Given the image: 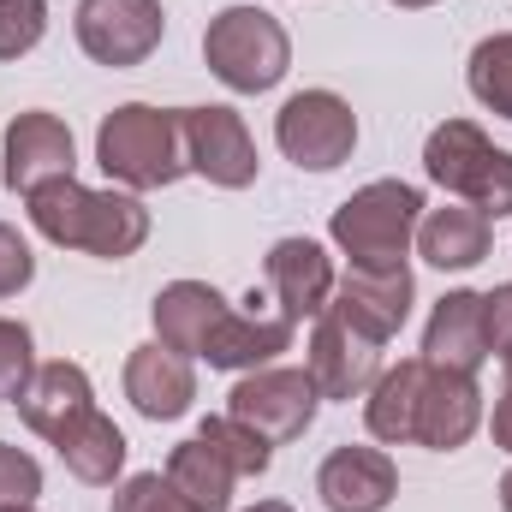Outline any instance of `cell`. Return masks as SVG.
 <instances>
[{"label": "cell", "mask_w": 512, "mask_h": 512, "mask_svg": "<svg viewBox=\"0 0 512 512\" xmlns=\"http://www.w3.org/2000/svg\"><path fill=\"white\" fill-rule=\"evenodd\" d=\"M417 221H423V191L399 185V179H376L334 209L328 233L352 256V268H399Z\"/></svg>", "instance_id": "277c9868"}, {"label": "cell", "mask_w": 512, "mask_h": 512, "mask_svg": "<svg viewBox=\"0 0 512 512\" xmlns=\"http://www.w3.org/2000/svg\"><path fill=\"white\" fill-rule=\"evenodd\" d=\"M423 358H405V364H393L387 376H376L370 387V405H364V423H370V435L376 441H411V429H417V393H423Z\"/></svg>", "instance_id": "603a6c76"}, {"label": "cell", "mask_w": 512, "mask_h": 512, "mask_svg": "<svg viewBox=\"0 0 512 512\" xmlns=\"http://www.w3.org/2000/svg\"><path fill=\"white\" fill-rule=\"evenodd\" d=\"M96 161L126 191H161L179 173H191L179 114L149 108V102H126V108H114L102 120V131H96Z\"/></svg>", "instance_id": "3957f363"}, {"label": "cell", "mask_w": 512, "mask_h": 512, "mask_svg": "<svg viewBox=\"0 0 512 512\" xmlns=\"http://www.w3.org/2000/svg\"><path fill=\"white\" fill-rule=\"evenodd\" d=\"M12 405H18V417H24L36 435H48V441H54L72 417H84V411L96 405V393H90V376H84L78 364H66V358H60V364H36L30 387H24Z\"/></svg>", "instance_id": "d6986e66"}, {"label": "cell", "mask_w": 512, "mask_h": 512, "mask_svg": "<svg viewBox=\"0 0 512 512\" xmlns=\"http://www.w3.org/2000/svg\"><path fill=\"white\" fill-rule=\"evenodd\" d=\"M179 131H185L191 173H203L209 185L245 191L256 179V143L233 108H179Z\"/></svg>", "instance_id": "30bf717a"}, {"label": "cell", "mask_w": 512, "mask_h": 512, "mask_svg": "<svg viewBox=\"0 0 512 512\" xmlns=\"http://www.w3.org/2000/svg\"><path fill=\"white\" fill-rule=\"evenodd\" d=\"M274 143L286 149V161L310 173H334L358 143V114L334 90H298L274 120Z\"/></svg>", "instance_id": "52a82bcc"}, {"label": "cell", "mask_w": 512, "mask_h": 512, "mask_svg": "<svg viewBox=\"0 0 512 512\" xmlns=\"http://www.w3.org/2000/svg\"><path fill=\"white\" fill-rule=\"evenodd\" d=\"M54 447H60V459H66V471L78 477V483H114L120 477V465H126V435L114 429V417H102L96 405L84 411V417H72L60 435H54Z\"/></svg>", "instance_id": "7402d4cb"}, {"label": "cell", "mask_w": 512, "mask_h": 512, "mask_svg": "<svg viewBox=\"0 0 512 512\" xmlns=\"http://www.w3.org/2000/svg\"><path fill=\"white\" fill-rule=\"evenodd\" d=\"M268 286H274V304L286 322H304L316 310H328V292H334V262L316 239H280L268 262H262Z\"/></svg>", "instance_id": "e0dca14e"}, {"label": "cell", "mask_w": 512, "mask_h": 512, "mask_svg": "<svg viewBox=\"0 0 512 512\" xmlns=\"http://www.w3.org/2000/svg\"><path fill=\"white\" fill-rule=\"evenodd\" d=\"M114 512H197V507H185V495H179L161 471H137V477L120 483Z\"/></svg>", "instance_id": "83f0119b"}, {"label": "cell", "mask_w": 512, "mask_h": 512, "mask_svg": "<svg viewBox=\"0 0 512 512\" xmlns=\"http://www.w3.org/2000/svg\"><path fill=\"white\" fill-rule=\"evenodd\" d=\"M161 30H167L161 0H78V48L96 66L114 72L143 66L161 48Z\"/></svg>", "instance_id": "9c48e42d"}, {"label": "cell", "mask_w": 512, "mask_h": 512, "mask_svg": "<svg viewBox=\"0 0 512 512\" xmlns=\"http://www.w3.org/2000/svg\"><path fill=\"white\" fill-rule=\"evenodd\" d=\"M203 60H209V72H215L227 90L262 96V90H274V84L286 78L292 42H286V30H280L274 12H262V6H227L221 18H209Z\"/></svg>", "instance_id": "5b68a950"}, {"label": "cell", "mask_w": 512, "mask_h": 512, "mask_svg": "<svg viewBox=\"0 0 512 512\" xmlns=\"http://www.w3.org/2000/svg\"><path fill=\"white\" fill-rule=\"evenodd\" d=\"M393 6H435V0H393Z\"/></svg>", "instance_id": "d590c367"}, {"label": "cell", "mask_w": 512, "mask_h": 512, "mask_svg": "<svg viewBox=\"0 0 512 512\" xmlns=\"http://www.w3.org/2000/svg\"><path fill=\"white\" fill-rule=\"evenodd\" d=\"M251 512H292V507H286V501H256Z\"/></svg>", "instance_id": "836d02e7"}, {"label": "cell", "mask_w": 512, "mask_h": 512, "mask_svg": "<svg viewBox=\"0 0 512 512\" xmlns=\"http://www.w3.org/2000/svg\"><path fill=\"white\" fill-rule=\"evenodd\" d=\"M72 167H78L72 131L54 114H18L12 120V131H6V191L30 197L48 179H72Z\"/></svg>", "instance_id": "5bb4252c"}, {"label": "cell", "mask_w": 512, "mask_h": 512, "mask_svg": "<svg viewBox=\"0 0 512 512\" xmlns=\"http://www.w3.org/2000/svg\"><path fill=\"white\" fill-rule=\"evenodd\" d=\"M423 173L441 185V191H459L471 209H483L489 221L512 215V155L495 149L483 126L471 120H447V126L429 131L423 143Z\"/></svg>", "instance_id": "8992f818"}, {"label": "cell", "mask_w": 512, "mask_h": 512, "mask_svg": "<svg viewBox=\"0 0 512 512\" xmlns=\"http://www.w3.org/2000/svg\"><path fill=\"white\" fill-rule=\"evenodd\" d=\"M24 203H30V227L48 245L90 251L102 262H120L149 239V209L126 191H90L78 179H48Z\"/></svg>", "instance_id": "7a4b0ae2"}, {"label": "cell", "mask_w": 512, "mask_h": 512, "mask_svg": "<svg viewBox=\"0 0 512 512\" xmlns=\"http://www.w3.org/2000/svg\"><path fill=\"white\" fill-rule=\"evenodd\" d=\"M48 30V0H0V60H24Z\"/></svg>", "instance_id": "484cf974"}, {"label": "cell", "mask_w": 512, "mask_h": 512, "mask_svg": "<svg viewBox=\"0 0 512 512\" xmlns=\"http://www.w3.org/2000/svg\"><path fill=\"white\" fill-rule=\"evenodd\" d=\"M36 495H42V465L30 453H18V447L0 441V512L36 507Z\"/></svg>", "instance_id": "f1b7e54d"}, {"label": "cell", "mask_w": 512, "mask_h": 512, "mask_svg": "<svg viewBox=\"0 0 512 512\" xmlns=\"http://www.w3.org/2000/svg\"><path fill=\"white\" fill-rule=\"evenodd\" d=\"M471 96H477L489 114L512 120V30L471 48Z\"/></svg>", "instance_id": "cb8c5ba5"}, {"label": "cell", "mask_w": 512, "mask_h": 512, "mask_svg": "<svg viewBox=\"0 0 512 512\" xmlns=\"http://www.w3.org/2000/svg\"><path fill=\"white\" fill-rule=\"evenodd\" d=\"M495 447H507L512 453V387L495 399Z\"/></svg>", "instance_id": "1f68e13d"}, {"label": "cell", "mask_w": 512, "mask_h": 512, "mask_svg": "<svg viewBox=\"0 0 512 512\" xmlns=\"http://www.w3.org/2000/svg\"><path fill=\"white\" fill-rule=\"evenodd\" d=\"M12 512H36V507H12Z\"/></svg>", "instance_id": "8d00e7d4"}, {"label": "cell", "mask_w": 512, "mask_h": 512, "mask_svg": "<svg viewBox=\"0 0 512 512\" xmlns=\"http://www.w3.org/2000/svg\"><path fill=\"white\" fill-rule=\"evenodd\" d=\"M489 358V316H483V298L477 292H447L423 328V364L435 370H459V376H477Z\"/></svg>", "instance_id": "2e32d148"}, {"label": "cell", "mask_w": 512, "mask_h": 512, "mask_svg": "<svg viewBox=\"0 0 512 512\" xmlns=\"http://www.w3.org/2000/svg\"><path fill=\"white\" fill-rule=\"evenodd\" d=\"M501 370H507V387H512V346L501 352Z\"/></svg>", "instance_id": "e575fe53"}, {"label": "cell", "mask_w": 512, "mask_h": 512, "mask_svg": "<svg viewBox=\"0 0 512 512\" xmlns=\"http://www.w3.org/2000/svg\"><path fill=\"white\" fill-rule=\"evenodd\" d=\"M483 316H489V352H507L512 346V280L483 298Z\"/></svg>", "instance_id": "4dcf8cb0"}, {"label": "cell", "mask_w": 512, "mask_h": 512, "mask_svg": "<svg viewBox=\"0 0 512 512\" xmlns=\"http://www.w3.org/2000/svg\"><path fill=\"white\" fill-rule=\"evenodd\" d=\"M126 399L149 417V423H173L191 411L197 399V376H191V358L167 352L161 340L155 346H137L126 358Z\"/></svg>", "instance_id": "ac0fdd59"}, {"label": "cell", "mask_w": 512, "mask_h": 512, "mask_svg": "<svg viewBox=\"0 0 512 512\" xmlns=\"http://www.w3.org/2000/svg\"><path fill=\"white\" fill-rule=\"evenodd\" d=\"M483 423V393H477V376H459V370H423V393H417V429L411 441L435 447V453H453L477 435Z\"/></svg>", "instance_id": "4fadbf2b"}, {"label": "cell", "mask_w": 512, "mask_h": 512, "mask_svg": "<svg viewBox=\"0 0 512 512\" xmlns=\"http://www.w3.org/2000/svg\"><path fill=\"white\" fill-rule=\"evenodd\" d=\"M167 483L185 495V507L233 512V483H239V471L227 465V453H221L215 441L191 435V441H179V447H173V459H167Z\"/></svg>", "instance_id": "ffe728a7"}, {"label": "cell", "mask_w": 512, "mask_h": 512, "mask_svg": "<svg viewBox=\"0 0 512 512\" xmlns=\"http://www.w3.org/2000/svg\"><path fill=\"white\" fill-rule=\"evenodd\" d=\"M203 441H215L221 453H227V465L239 471V477H262L268 471V459H274V447L256 435V429H245V423H233V417H209L203 429H197Z\"/></svg>", "instance_id": "d4e9b609"}, {"label": "cell", "mask_w": 512, "mask_h": 512, "mask_svg": "<svg viewBox=\"0 0 512 512\" xmlns=\"http://www.w3.org/2000/svg\"><path fill=\"white\" fill-rule=\"evenodd\" d=\"M30 274H36V256H30V245L0 221V298H12V292H24L30 286Z\"/></svg>", "instance_id": "f546056e"}, {"label": "cell", "mask_w": 512, "mask_h": 512, "mask_svg": "<svg viewBox=\"0 0 512 512\" xmlns=\"http://www.w3.org/2000/svg\"><path fill=\"white\" fill-rule=\"evenodd\" d=\"M316 399L322 393L310 382V370H251L245 382L227 393V417L256 429L268 447H280V441H298L310 429Z\"/></svg>", "instance_id": "ba28073f"}, {"label": "cell", "mask_w": 512, "mask_h": 512, "mask_svg": "<svg viewBox=\"0 0 512 512\" xmlns=\"http://www.w3.org/2000/svg\"><path fill=\"white\" fill-rule=\"evenodd\" d=\"M489 239H495V221L471 203L465 209H435V215L417 221V251L435 268H477L489 256Z\"/></svg>", "instance_id": "44dd1931"}, {"label": "cell", "mask_w": 512, "mask_h": 512, "mask_svg": "<svg viewBox=\"0 0 512 512\" xmlns=\"http://www.w3.org/2000/svg\"><path fill=\"white\" fill-rule=\"evenodd\" d=\"M501 507L512 512V471H507V477H501Z\"/></svg>", "instance_id": "d6a6232c"}, {"label": "cell", "mask_w": 512, "mask_h": 512, "mask_svg": "<svg viewBox=\"0 0 512 512\" xmlns=\"http://www.w3.org/2000/svg\"><path fill=\"white\" fill-rule=\"evenodd\" d=\"M316 495L328 512H382L399 495V471L376 447H334L316 471Z\"/></svg>", "instance_id": "9a60e30c"}, {"label": "cell", "mask_w": 512, "mask_h": 512, "mask_svg": "<svg viewBox=\"0 0 512 512\" xmlns=\"http://www.w3.org/2000/svg\"><path fill=\"white\" fill-rule=\"evenodd\" d=\"M411 268L399 262V268H352L346 280H340V298L328 304L346 328H358L364 340H393L399 328H405V316H411Z\"/></svg>", "instance_id": "8fae6325"}, {"label": "cell", "mask_w": 512, "mask_h": 512, "mask_svg": "<svg viewBox=\"0 0 512 512\" xmlns=\"http://www.w3.org/2000/svg\"><path fill=\"white\" fill-rule=\"evenodd\" d=\"M36 376V346H30V328L24 322H6L0 316V399H18Z\"/></svg>", "instance_id": "4316f807"}, {"label": "cell", "mask_w": 512, "mask_h": 512, "mask_svg": "<svg viewBox=\"0 0 512 512\" xmlns=\"http://www.w3.org/2000/svg\"><path fill=\"white\" fill-rule=\"evenodd\" d=\"M382 370V346L364 340L358 328H346L334 310H322L316 334H310V382L322 399H358Z\"/></svg>", "instance_id": "7c38bea8"}, {"label": "cell", "mask_w": 512, "mask_h": 512, "mask_svg": "<svg viewBox=\"0 0 512 512\" xmlns=\"http://www.w3.org/2000/svg\"><path fill=\"white\" fill-rule=\"evenodd\" d=\"M286 316H239L209 280H173L155 292V334L179 358H203L209 370H262L268 358L292 352Z\"/></svg>", "instance_id": "6da1fadb"}]
</instances>
